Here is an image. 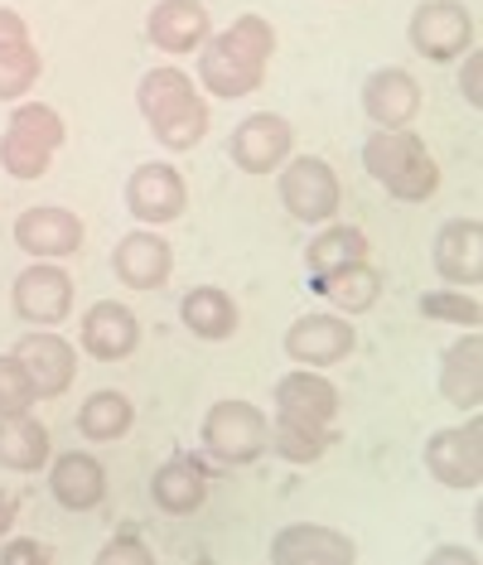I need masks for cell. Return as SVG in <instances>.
<instances>
[{"instance_id": "5bb4252c", "label": "cell", "mask_w": 483, "mask_h": 565, "mask_svg": "<svg viewBox=\"0 0 483 565\" xmlns=\"http://www.w3.org/2000/svg\"><path fill=\"white\" fill-rule=\"evenodd\" d=\"M436 271L454 290H474L483 280V223L479 217H450L436 237Z\"/></svg>"}, {"instance_id": "6da1fadb", "label": "cell", "mask_w": 483, "mask_h": 565, "mask_svg": "<svg viewBox=\"0 0 483 565\" xmlns=\"http://www.w3.org/2000/svg\"><path fill=\"white\" fill-rule=\"evenodd\" d=\"M276 54V30L261 15H242L223 34H208L198 49V83L213 97H247L266 83V63Z\"/></svg>"}, {"instance_id": "7c38bea8", "label": "cell", "mask_w": 483, "mask_h": 565, "mask_svg": "<svg viewBox=\"0 0 483 565\" xmlns=\"http://www.w3.org/2000/svg\"><path fill=\"white\" fill-rule=\"evenodd\" d=\"M189 203V189L174 164H141L131 179H126V209L131 217H141L146 227L174 223Z\"/></svg>"}, {"instance_id": "836d02e7", "label": "cell", "mask_w": 483, "mask_h": 565, "mask_svg": "<svg viewBox=\"0 0 483 565\" xmlns=\"http://www.w3.org/2000/svg\"><path fill=\"white\" fill-rule=\"evenodd\" d=\"M54 561V546H44V542H10V546H0V565H49Z\"/></svg>"}, {"instance_id": "d4e9b609", "label": "cell", "mask_w": 483, "mask_h": 565, "mask_svg": "<svg viewBox=\"0 0 483 565\" xmlns=\"http://www.w3.org/2000/svg\"><path fill=\"white\" fill-rule=\"evenodd\" d=\"M314 290H320L334 310L363 315V310H373L377 295H383V276H377L367 262H353V266H339V271H329V276H314Z\"/></svg>"}, {"instance_id": "ac0fdd59", "label": "cell", "mask_w": 483, "mask_h": 565, "mask_svg": "<svg viewBox=\"0 0 483 565\" xmlns=\"http://www.w3.org/2000/svg\"><path fill=\"white\" fill-rule=\"evenodd\" d=\"M15 358L24 363V372H30V382L40 396H63L73 387L78 358H73V343L58 339V333H24L15 343Z\"/></svg>"}, {"instance_id": "3957f363", "label": "cell", "mask_w": 483, "mask_h": 565, "mask_svg": "<svg viewBox=\"0 0 483 565\" xmlns=\"http://www.w3.org/2000/svg\"><path fill=\"white\" fill-rule=\"evenodd\" d=\"M363 164L391 199L401 203H426L440 189V164L430 160L426 140L411 131H377L363 146Z\"/></svg>"}, {"instance_id": "4316f807", "label": "cell", "mask_w": 483, "mask_h": 565, "mask_svg": "<svg viewBox=\"0 0 483 565\" xmlns=\"http://www.w3.org/2000/svg\"><path fill=\"white\" fill-rule=\"evenodd\" d=\"M49 459V430L40 420L24 416H0V469H15V473H34L44 469Z\"/></svg>"}, {"instance_id": "d590c367", "label": "cell", "mask_w": 483, "mask_h": 565, "mask_svg": "<svg viewBox=\"0 0 483 565\" xmlns=\"http://www.w3.org/2000/svg\"><path fill=\"white\" fill-rule=\"evenodd\" d=\"M479 68H483V58H479V49H469V58H464V97H469V107H479L483 93H479Z\"/></svg>"}, {"instance_id": "d6a6232c", "label": "cell", "mask_w": 483, "mask_h": 565, "mask_svg": "<svg viewBox=\"0 0 483 565\" xmlns=\"http://www.w3.org/2000/svg\"><path fill=\"white\" fill-rule=\"evenodd\" d=\"M34 402H40V392H34L30 372H24V363L15 353L0 358V416H24Z\"/></svg>"}, {"instance_id": "44dd1931", "label": "cell", "mask_w": 483, "mask_h": 565, "mask_svg": "<svg viewBox=\"0 0 483 565\" xmlns=\"http://www.w3.org/2000/svg\"><path fill=\"white\" fill-rule=\"evenodd\" d=\"M136 343H141V324H136V315L126 305L101 300L83 315V349L97 363H121V358L136 353Z\"/></svg>"}, {"instance_id": "e0dca14e", "label": "cell", "mask_w": 483, "mask_h": 565, "mask_svg": "<svg viewBox=\"0 0 483 565\" xmlns=\"http://www.w3.org/2000/svg\"><path fill=\"white\" fill-rule=\"evenodd\" d=\"M276 416L304 420V426H334L339 387H334V382H324L320 372H310V367L286 372V377L276 382Z\"/></svg>"}, {"instance_id": "8992f818", "label": "cell", "mask_w": 483, "mask_h": 565, "mask_svg": "<svg viewBox=\"0 0 483 565\" xmlns=\"http://www.w3.org/2000/svg\"><path fill=\"white\" fill-rule=\"evenodd\" d=\"M411 49L430 63L464 58L474 49V15L460 0H426L411 15Z\"/></svg>"}, {"instance_id": "277c9868", "label": "cell", "mask_w": 483, "mask_h": 565, "mask_svg": "<svg viewBox=\"0 0 483 565\" xmlns=\"http://www.w3.org/2000/svg\"><path fill=\"white\" fill-rule=\"evenodd\" d=\"M58 146H63L58 111L40 107V102H24L15 117H10L6 136H0V164H6L10 179H44Z\"/></svg>"}, {"instance_id": "f1b7e54d", "label": "cell", "mask_w": 483, "mask_h": 565, "mask_svg": "<svg viewBox=\"0 0 483 565\" xmlns=\"http://www.w3.org/2000/svg\"><path fill=\"white\" fill-rule=\"evenodd\" d=\"M353 262H367V237L358 227H329L304 247V266H310L314 276H329L339 271V266H353Z\"/></svg>"}, {"instance_id": "9c48e42d", "label": "cell", "mask_w": 483, "mask_h": 565, "mask_svg": "<svg viewBox=\"0 0 483 565\" xmlns=\"http://www.w3.org/2000/svg\"><path fill=\"white\" fill-rule=\"evenodd\" d=\"M426 469L436 473V483H444V488H479L483 483V420L430 435Z\"/></svg>"}, {"instance_id": "ba28073f", "label": "cell", "mask_w": 483, "mask_h": 565, "mask_svg": "<svg viewBox=\"0 0 483 565\" xmlns=\"http://www.w3.org/2000/svg\"><path fill=\"white\" fill-rule=\"evenodd\" d=\"M10 305H15L20 319L40 329H54L73 315V276L63 266H49V262H34L30 271L15 276V290H10Z\"/></svg>"}, {"instance_id": "30bf717a", "label": "cell", "mask_w": 483, "mask_h": 565, "mask_svg": "<svg viewBox=\"0 0 483 565\" xmlns=\"http://www.w3.org/2000/svg\"><path fill=\"white\" fill-rule=\"evenodd\" d=\"M290 146H296V131H290L286 117H276V111H257V117H247L233 131V146H227V156L242 174H271L281 170Z\"/></svg>"}, {"instance_id": "4dcf8cb0", "label": "cell", "mask_w": 483, "mask_h": 565, "mask_svg": "<svg viewBox=\"0 0 483 565\" xmlns=\"http://www.w3.org/2000/svg\"><path fill=\"white\" fill-rule=\"evenodd\" d=\"M266 445H271L281 459H290V465H310V459H320L324 449L334 445V430H329V426H304V420L276 416L271 440H266Z\"/></svg>"}, {"instance_id": "e575fe53", "label": "cell", "mask_w": 483, "mask_h": 565, "mask_svg": "<svg viewBox=\"0 0 483 565\" xmlns=\"http://www.w3.org/2000/svg\"><path fill=\"white\" fill-rule=\"evenodd\" d=\"M117 561H131V565H150V551L136 542V536H117L111 546L97 551V565H117Z\"/></svg>"}, {"instance_id": "603a6c76", "label": "cell", "mask_w": 483, "mask_h": 565, "mask_svg": "<svg viewBox=\"0 0 483 565\" xmlns=\"http://www.w3.org/2000/svg\"><path fill=\"white\" fill-rule=\"evenodd\" d=\"M49 493L68 512H93L107 498V473L93 455H58V465L49 469Z\"/></svg>"}, {"instance_id": "8fae6325", "label": "cell", "mask_w": 483, "mask_h": 565, "mask_svg": "<svg viewBox=\"0 0 483 565\" xmlns=\"http://www.w3.org/2000/svg\"><path fill=\"white\" fill-rule=\"evenodd\" d=\"M358 349V333L339 315H304L286 329V353L300 367H334Z\"/></svg>"}, {"instance_id": "d6986e66", "label": "cell", "mask_w": 483, "mask_h": 565, "mask_svg": "<svg viewBox=\"0 0 483 565\" xmlns=\"http://www.w3.org/2000/svg\"><path fill=\"white\" fill-rule=\"evenodd\" d=\"M146 30H150V44L164 49V54H194L213 34V20H208L203 0H160V6L150 10Z\"/></svg>"}, {"instance_id": "83f0119b", "label": "cell", "mask_w": 483, "mask_h": 565, "mask_svg": "<svg viewBox=\"0 0 483 565\" xmlns=\"http://www.w3.org/2000/svg\"><path fill=\"white\" fill-rule=\"evenodd\" d=\"M150 493H155L160 512H170V518H189V512L203 508V465H194V459H170L164 469H155Z\"/></svg>"}, {"instance_id": "f546056e", "label": "cell", "mask_w": 483, "mask_h": 565, "mask_svg": "<svg viewBox=\"0 0 483 565\" xmlns=\"http://www.w3.org/2000/svg\"><path fill=\"white\" fill-rule=\"evenodd\" d=\"M131 420H136V411L121 392H93L78 411V426L87 440H121L131 430Z\"/></svg>"}, {"instance_id": "ffe728a7", "label": "cell", "mask_w": 483, "mask_h": 565, "mask_svg": "<svg viewBox=\"0 0 483 565\" xmlns=\"http://www.w3.org/2000/svg\"><path fill=\"white\" fill-rule=\"evenodd\" d=\"M15 242L40 262H49V256L58 262V256H73L83 247V223L68 209H30L15 217Z\"/></svg>"}, {"instance_id": "9a60e30c", "label": "cell", "mask_w": 483, "mask_h": 565, "mask_svg": "<svg viewBox=\"0 0 483 565\" xmlns=\"http://www.w3.org/2000/svg\"><path fill=\"white\" fill-rule=\"evenodd\" d=\"M363 111L383 131H406L416 121V111H421V83L406 68H377L363 83Z\"/></svg>"}, {"instance_id": "4fadbf2b", "label": "cell", "mask_w": 483, "mask_h": 565, "mask_svg": "<svg viewBox=\"0 0 483 565\" xmlns=\"http://www.w3.org/2000/svg\"><path fill=\"white\" fill-rule=\"evenodd\" d=\"M353 561H358V546L334 526L296 522L271 542V565H353Z\"/></svg>"}, {"instance_id": "7a4b0ae2", "label": "cell", "mask_w": 483, "mask_h": 565, "mask_svg": "<svg viewBox=\"0 0 483 565\" xmlns=\"http://www.w3.org/2000/svg\"><path fill=\"white\" fill-rule=\"evenodd\" d=\"M136 102L164 150H194L208 136V102L194 93V78L180 68H150L136 87Z\"/></svg>"}, {"instance_id": "7402d4cb", "label": "cell", "mask_w": 483, "mask_h": 565, "mask_svg": "<svg viewBox=\"0 0 483 565\" xmlns=\"http://www.w3.org/2000/svg\"><path fill=\"white\" fill-rule=\"evenodd\" d=\"M170 242L155 237V233H131L117 242V252H111V271H117L121 286L131 290H160L164 280H170Z\"/></svg>"}, {"instance_id": "2e32d148", "label": "cell", "mask_w": 483, "mask_h": 565, "mask_svg": "<svg viewBox=\"0 0 483 565\" xmlns=\"http://www.w3.org/2000/svg\"><path fill=\"white\" fill-rule=\"evenodd\" d=\"M44 73V58L30 40V24L15 10H0V102L24 97Z\"/></svg>"}, {"instance_id": "8d00e7d4", "label": "cell", "mask_w": 483, "mask_h": 565, "mask_svg": "<svg viewBox=\"0 0 483 565\" xmlns=\"http://www.w3.org/2000/svg\"><path fill=\"white\" fill-rule=\"evenodd\" d=\"M15 498H10V493H0V536H6L10 532V526H15Z\"/></svg>"}, {"instance_id": "5b68a950", "label": "cell", "mask_w": 483, "mask_h": 565, "mask_svg": "<svg viewBox=\"0 0 483 565\" xmlns=\"http://www.w3.org/2000/svg\"><path fill=\"white\" fill-rule=\"evenodd\" d=\"M266 440H271V426L251 402H218L203 416V449L218 465H251L266 455Z\"/></svg>"}, {"instance_id": "1f68e13d", "label": "cell", "mask_w": 483, "mask_h": 565, "mask_svg": "<svg viewBox=\"0 0 483 565\" xmlns=\"http://www.w3.org/2000/svg\"><path fill=\"white\" fill-rule=\"evenodd\" d=\"M421 315L430 319H444V324H464V329H479V319H483V305L474 300V295H464V290H426L421 295Z\"/></svg>"}, {"instance_id": "484cf974", "label": "cell", "mask_w": 483, "mask_h": 565, "mask_svg": "<svg viewBox=\"0 0 483 565\" xmlns=\"http://www.w3.org/2000/svg\"><path fill=\"white\" fill-rule=\"evenodd\" d=\"M180 315H184L189 333H198V339H208V343L233 339V329H237V305H233V295L218 290V286L189 290L184 305H180Z\"/></svg>"}, {"instance_id": "52a82bcc", "label": "cell", "mask_w": 483, "mask_h": 565, "mask_svg": "<svg viewBox=\"0 0 483 565\" xmlns=\"http://www.w3.org/2000/svg\"><path fill=\"white\" fill-rule=\"evenodd\" d=\"M339 174L329 170V160H290L281 170V203L290 217H300V223H329V217L339 213Z\"/></svg>"}, {"instance_id": "cb8c5ba5", "label": "cell", "mask_w": 483, "mask_h": 565, "mask_svg": "<svg viewBox=\"0 0 483 565\" xmlns=\"http://www.w3.org/2000/svg\"><path fill=\"white\" fill-rule=\"evenodd\" d=\"M440 392H444V402L460 406V411H474L483 402V343H479V333H469V339H460L454 349H444Z\"/></svg>"}]
</instances>
